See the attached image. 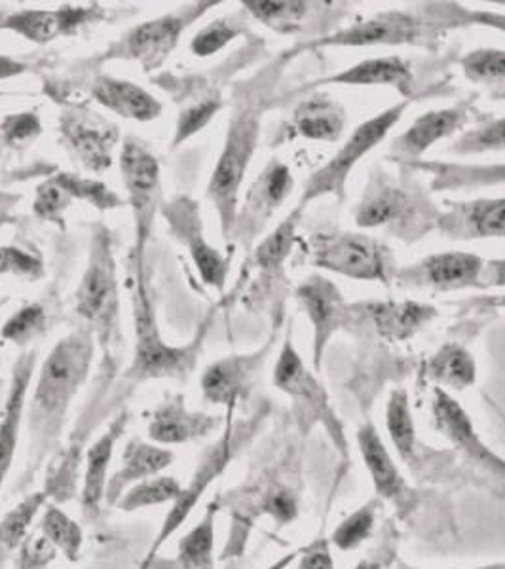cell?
<instances>
[{"mask_svg": "<svg viewBox=\"0 0 505 569\" xmlns=\"http://www.w3.org/2000/svg\"><path fill=\"white\" fill-rule=\"evenodd\" d=\"M93 351V332L78 329L59 340L42 362L33 393L27 402L26 463L13 492H26L46 461L58 452L72 401L90 378Z\"/></svg>", "mask_w": 505, "mask_h": 569, "instance_id": "cell-1", "label": "cell"}, {"mask_svg": "<svg viewBox=\"0 0 505 569\" xmlns=\"http://www.w3.org/2000/svg\"><path fill=\"white\" fill-rule=\"evenodd\" d=\"M291 56L276 59L241 88L228 123L227 139L220 152L214 176L208 184V198L219 214L225 241H232L236 214L240 206L241 182L246 179L255 150L259 147L260 128L266 110L270 109L274 88L278 84L281 69Z\"/></svg>", "mask_w": 505, "mask_h": 569, "instance_id": "cell-2", "label": "cell"}, {"mask_svg": "<svg viewBox=\"0 0 505 569\" xmlns=\"http://www.w3.org/2000/svg\"><path fill=\"white\" fill-rule=\"evenodd\" d=\"M415 173L408 168L388 171L378 163L373 166L362 198L351 211L357 227L384 230L407 246L437 232L443 209L432 198L428 184Z\"/></svg>", "mask_w": 505, "mask_h": 569, "instance_id": "cell-3", "label": "cell"}, {"mask_svg": "<svg viewBox=\"0 0 505 569\" xmlns=\"http://www.w3.org/2000/svg\"><path fill=\"white\" fill-rule=\"evenodd\" d=\"M133 321H136V351L133 361L123 375L131 388L149 380H177L187 382L198 365L204 338L208 335L209 321L201 325L198 337L187 346H169L164 342L160 327L156 323L155 308L145 283L143 264L136 262V281L131 292Z\"/></svg>", "mask_w": 505, "mask_h": 569, "instance_id": "cell-4", "label": "cell"}, {"mask_svg": "<svg viewBox=\"0 0 505 569\" xmlns=\"http://www.w3.org/2000/svg\"><path fill=\"white\" fill-rule=\"evenodd\" d=\"M306 260L324 272L386 287L396 281V254L375 236L348 230H319L303 243Z\"/></svg>", "mask_w": 505, "mask_h": 569, "instance_id": "cell-5", "label": "cell"}, {"mask_svg": "<svg viewBox=\"0 0 505 569\" xmlns=\"http://www.w3.org/2000/svg\"><path fill=\"white\" fill-rule=\"evenodd\" d=\"M445 31L420 10H388L375 13L367 20H357L351 26L325 34L321 39L305 40L293 48L289 56L321 48H367V46H418L437 50Z\"/></svg>", "mask_w": 505, "mask_h": 569, "instance_id": "cell-6", "label": "cell"}, {"mask_svg": "<svg viewBox=\"0 0 505 569\" xmlns=\"http://www.w3.org/2000/svg\"><path fill=\"white\" fill-rule=\"evenodd\" d=\"M410 107V101H399L392 104L383 112L359 123L350 137L343 142V147L330 156L329 160L316 169L303 187V194L298 200V208L306 209L308 203L319 200L324 196H335L337 200H346V184L351 171L362 162L370 150H375L380 142L389 136V131L402 122L405 110Z\"/></svg>", "mask_w": 505, "mask_h": 569, "instance_id": "cell-7", "label": "cell"}, {"mask_svg": "<svg viewBox=\"0 0 505 569\" xmlns=\"http://www.w3.org/2000/svg\"><path fill=\"white\" fill-rule=\"evenodd\" d=\"M77 313L101 343L117 340L120 321L117 262L107 228L96 227L91 238L90 260L77 289Z\"/></svg>", "mask_w": 505, "mask_h": 569, "instance_id": "cell-8", "label": "cell"}, {"mask_svg": "<svg viewBox=\"0 0 505 569\" xmlns=\"http://www.w3.org/2000/svg\"><path fill=\"white\" fill-rule=\"evenodd\" d=\"M232 408H228L227 416V431L220 435L219 439L215 440L211 447L206 448L201 452L198 466H196L190 482L182 486L181 492L177 496L176 501L171 503L168 515L164 518L160 530L156 533L152 543H150L147 555H145L143 562L137 566V569H150L152 563L158 560V552L162 549L164 545L168 543L171 537L176 536L177 531L181 530L188 517L192 515L196 505L200 503L204 493L208 492L209 486L214 485L215 480L219 479L222 472L227 471L230 461L240 448L241 440H244V431L234 429L232 426Z\"/></svg>", "mask_w": 505, "mask_h": 569, "instance_id": "cell-9", "label": "cell"}, {"mask_svg": "<svg viewBox=\"0 0 505 569\" xmlns=\"http://www.w3.org/2000/svg\"><path fill=\"white\" fill-rule=\"evenodd\" d=\"M120 171L136 219V262L143 264L145 246L160 203V166L145 144L128 139L120 152Z\"/></svg>", "mask_w": 505, "mask_h": 569, "instance_id": "cell-10", "label": "cell"}, {"mask_svg": "<svg viewBox=\"0 0 505 569\" xmlns=\"http://www.w3.org/2000/svg\"><path fill=\"white\" fill-rule=\"evenodd\" d=\"M475 109V98L462 99L445 109H435L424 112L389 142V162L397 163L399 168H413L422 162L424 156L437 142L450 139L466 128Z\"/></svg>", "mask_w": 505, "mask_h": 569, "instance_id": "cell-11", "label": "cell"}, {"mask_svg": "<svg viewBox=\"0 0 505 569\" xmlns=\"http://www.w3.org/2000/svg\"><path fill=\"white\" fill-rule=\"evenodd\" d=\"M293 188H295V179L289 166L279 160L266 163V168L247 190L241 209H238L232 240L238 241L246 249H251L255 240L265 232L276 211L289 198Z\"/></svg>", "mask_w": 505, "mask_h": 569, "instance_id": "cell-12", "label": "cell"}, {"mask_svg": "<svg viewBox=\"0 0 505 569\" xmlns=\"http://www.w3.org/2000/svg\"><path fill=\"white\" fill-rule=\"evenodd\" d=\"M479 254L466 251L434 252L397 270L396 283L416 291L456 292L479 289Z\"/></svg>", "mask_w": 505, "mask_h": 569, "instance_id": "cell-13", "label": "cell"}, {"mask_svg": "<svg viewBox=\"0 0 505 569\" xmlns=\"http://www.w3.org/2000/svg\"><path fill=\"white\" fill-rule=\"evenodd\" d=\"M295 297L314 327V367L319 370L330 338L354 325V311L337 284L319 273L298 284Z\"/></svg>", "mask_w": 505, "mask_h": 569, "instance_id": "cell-14", "label": "cell"}, {"mask_svg": "<svg viewBox=\"0 0 505 569\" xmlns=\"http://www.w3.org/2000/svg\"><path fill=\"white\" fill-rule=\"evenodd\" d=\"M208 7H211V2L196 4L187 8L185 12L169 13L158 20L145 21L141 26L133 27L118 46V56L136 59L145 71H155L162 67L171 50L176 48L185 27L200 18Z\"/></svg>", "mask_w": 505, "mask_h": 569, "instance_id": "cell-15", "label": "cell"}, {"mask_svg": "<svg viewBox=\"0 0 505 569\" xmlns=\"http://www.w3.org/2000/svg\"><path fill=\"white\" fill-rule=\"evenodd\" d=\"M162 213L179 241L188 247L201 281L217 291H222L230 272V260L206 241L198 203L188 198H177L164 206Z\"/></svg>", "mask_w": 505, "mask_h": 569, "instance_id": "cell-16", "label": "cell"}, {"mask_svg": "<svg viewBox=\"0 0 505 569\" xmlns=\"http://www.w3.org/2000/svg\"><path fill=\"white\" fill-rule=\"evenodd\" d=\"M130 423V412L118 410L109 426L91 442L85 456V472L80 482V509L86 522H96L103 512L105 493L109 485V469L118 440L122 439Z\"/></svg>", "mask_w": 505, "mask_h": 569, "instance_id": "cell-17", "label": "cell"}, {"mask_svg": "<svg viewBox=\"0 0 505 569\" xmlns=\"http://www.w3.org/2000/svg\"><path fill=\"white\" fill-rule=\"evenodd\" d=\"M437 232L453 241L505 240V198L447 201Z\"/></svg>", "mask_w": 505, "mask_h": 569, "instance_id": "cell-18", "label": "cell"}, {"mask_svg": "<svg viewBox=\"0 0 505 569\" xmlns=\"http://www.w3.org/2000/svg\"><path fill=\"white\" fill-rule=\"evenodd\" d=\"M273 346L274 340H268L265 348H260L255 353L225 357L209 365L200 380L204 399L211 405H220L234 410L236 405L244 401L251 391L253 383L265 367Z\"/></svg>", "mask_w": 505, "mask_h": 569, "instance_id": "cell-19", "label": "cell"}, {"mask_svg": "<svg viewBox=\"0 0 505 569\" xmlns=\"http://www.w3.org/2000/svg\"><path fill=\"white\" fill-rule=\"evenodd\" d=\"M61 136L72 156L88 171L103 173L112 163L118 131L112 123L96 117V112L69 110L61 118Z\"/></svg>", "mask_w": 505, "mask_h": 569, "instance_id": "cell-20", "label": "cell"}, {"mask_svg": "<svg viewBox=\"0 0 505 569\" xmlns=\"http://www.w3.org/2000/svg\"><path fill=\"white\" fill-rule=\"evenodd\" d=\"M222 423L220 416L192 412L188 410L185 395L168 393L164 401L150 412L147 435L150 442L158 447H176L190 445L196 440L206 439L219 429Z\"/></svg>", "mask_w": 505, "mask_h": 569, "instance_id": "cell-21", "label": "cell"}, {"mask_svg": "<svg viewBox=\"0 0 505 569\" xmlns=\"http://www.w3.org/2000/svg\"><path fill=\"white\" fill-rule=\"evenodd\" d=\"M274 383L276 388L291 397L295 412L300 420L308 421V426L311 421L329 415L327 391L318 382V378L306 369L289 337L279 351L278 362L274 369Z\"/></svg>", "mask_w": 505, "mask_h": 569, "instance_id": "cell-22", "label": "cell"}, {"mask_svg": "<svg viewBox=\"0 0 505 569\" xmlns=\"http://www.w3.org/2000/svg\"><path fill=\"white\" fill-rule=\"evenodd\" d=\"M34 367H37L34 350L21 353L18 361L13 362L12 382L0 412V490L12 471L13 458L18 452L21 426L27 412V393L33 382Z\"/></svg>", "mask_w": 505, "mask_h": 569, "instance_id": "cell-23", "label": "cell"}, {"mask_svg": "<svg viewBox=\"0 0 505 569\" xmlns=\"http://www.w3.org/2000/svg\"><path fill=\"white\" fill-rule=\"evenodd\" d=\"M354 321L373 325V329L389 342H403L415 337L426 325L437 318L434 306L413 300H388V302H362L351 305Z\"/></svg>", "mask_w": 505, "mask_h": 569, "instance_id": "cell-24", "label": "cell"}, {"mask_svg": "<svg viewBox=\"0 0 505 569\" xmlns=\"http://www.w3.org/2000/svg\"><path fill=\"white\" fill-rule=\"evenodd\" d=\"M174 463H176V452H171L169 448L158 447L149 440L133 437L123 447L117 471L109 477L105 505L115 507L128 488L162 475Z\"/></svg>", "mask_w": 505, "mask_h": 569, "instance_id": "cell-25", "label": "cell"}, {"mask_svg": "<svg viewBox=\"0 0 505 569\" xmlns=\"http://www.w3.org/2000/svg\"><path fill=\"white\" fill-rule=\"evenodd\" d=\"M384 86L394 88L402 93L405 101L416 98V78L413 66L402 56H380V58L363 59L356 66L344 71L321 78L311 88L318 86Z\"/></svg>", "mask_w": 505, "mask_h": 569, "instance_id": "cell-26", "label": "cell"}, {"mask_svg": "<svg viewBox=\"0 0 505 569\" xmlns=\"http://www.w3.org/2000/svg\"><path fill=\"white\" fill-rule=\"evenodd\" d=\"M348 114L343 103L325 91H314L295 107L289 122L293 136L308 141L338 142L343 139Z\"/></svg>", "mask_w": 505, "mask_h": 569, "instance_id": "cell-27", "label": "cell"}, {"mask_svg": "<svg viewBox=\"0 0 505 569\" xmlns=\"http://www.w3.org/2000/svg\"><path fill=\"white\" fill-rule=\"evenodd\" d=\"M413 171L432 176L429 188L434 192L462 190L472 192L481 188L505 187V163L434 162L422 160Z\"/></svg>", "mask_w": 505, "mask_h": 569, "instance_id": "cell-28", "label": "cell"}, {"mask_svg": "<svg viewBox=\"0 0 505 569\" xmlns=\"http://www.w3.org/2000/svg\"><path fill=\"white\" fill-rule=\"evenodd\" d=\"M88 20H99V8H61V10H23L13 13L4 27L13 33L39 44L58 39L61 34L77 33Z\"/></svg>", "mask_w": 505, "mask_h": 569, "instance_id": "cell-29", "label": "cell"}, {"mask_svg": "<svg viewBox=\"0 0 505 569\" xmlns=\"http://www.w3.org/2000/svg\"><path fill=\"white\" fill-rule=\"evenodd\" d=\"M432 410H434L437 427L450 442L464 450L467 456H472L473 460L485 463L491 469H504V463L491 450H486L485 445L481 442L466 410L445 389H434Z\"/></svg>", "mask_w": 505, "mask_h": 569, "instance_id": "cell-30", "label": "cell"}, {"mask_svg": "<svg viewBox=\"0 0 505 569\" xmlns=\"http://www.w3.org/2000/svg\"><path fill=\"white\" fill-rule=\"evenodd\" d=\"M91 93L105 109L136 122H150L162 112V104L158 103L149 91L120 78L99 77Z\"/></svg>", "mask_w": 505, "mask_h": 569, "instance_id": "cell-31", "label": "cell"}, {"mask_svg": "<svg viewBox=\"0 0 505 569\" xmlns=\"http://www.w3.org/2000/svg\"><path fill=\"white\" fill-rule=\"evenodd\" d=\"M327 2H303V0H246L244 8L255 20L279 34H297L306 31L310 21L329 12Z\"/></svg>", "mask_w": 505, "mask_h": 569, "instance_id": "cell-32", "label": "cell"}, {"mask_svg": "<svg viewBox=\"0 0 505 569\" xmlns=\"http://www.w3.org/2000/svg\"><path fill=\"white\" fill-rule=\"evenodd\" d=\"M303 213L305 209L297 206L286 220H281V224L273 233H268L265 240L255 247L249 266L259 270V281L266 283V287H274L278 279H284V264L297 241V228Z\"/></svg>", "mask_w": 505, "mask_h": 569, "instance_id": "cell-33", "label": "cell"}, {"mask_svg": "<svg viewBox=\"0 0 505 569\" xmlns=\"http://www.w3.org/2000/svg\"><path fill=\"white\" fill-rule=\"evenodd\" d=\"M220 511L219 498L209 501L200 522L192 526L177 543L171 569H215V520Z\"/></svg>", "mask_w": 505, "mask_h": 569, "instance_id": "cell-34", "label": "cell"}, {"mask_svg": "<svg viewBox=\"0 0 505 569\" xmlns=\"http://www.w3.org/2000/svg\"><path fill=\"white\" fill-rule=\"evenodd\" d=\"M48 501L50 498L44 490L26 493L20 503L13 505L12 509L0 518V569H8L12 563L13 557L18 555L21 545L26 543L34 520Z\"/></svg>", "mask_w": 505, "mask_h": 569, "instance_id": "cell-35", "label": "cell"}, {"mask_svg": "<svg viewBox=\"0 0 505 569\" xmlns=\"http://www.w3.org/2000/svg\"><path fill=\"white\" fill-rule=\"evenodd\" d=\"M357 442L362 448L365 466L369 469L373 482H375L376 492L388 499L399 498L403 492L402 475L397 471L396 463L389 458L380 435L370 421L359 429Z\"/></svg>", "mask_w": 505, "mask_h": 569, "instance_id": "cell-36", "label": "cell"}, {"mask_svg": "<svg viewBox=\"0 0 505 569\" xmlns=\"http://www.w3.org/2000/svg\"><path fill=\"white\" fill-rule=\"evenodd\" d=\"M426 375L439 386L453 389L472 388L477 380V365L461 343H445L428 361Z\"/></svg>", "mask_w": 505, "mask_h": 569, "instance_id": "cell-37", "label": "cell"}, {"mask_svg": "<svg viewBox=\"0 0 505 569\" xmlns=\"http://www.w3.org/2000/svg\"><path fill=\"white\" fill-rule=\"evenodd\" d=\"M37 530L61 552L69 562H78L82 545H85V531L75 518L69 517L58 503L48 501L42 509Z\"/></svg>", "mask_w": 505, "mask_h": 569, "instance_id": "cell-38", "label": "cell"}, {"mask_svg": "<svg viewBox=\"0 0 505 569\" xmlns=\"http://www.w3.org/2000/svg\"><path fill=\"white\" fill-rule=\"evenodd\" d=\"M464 77L488 91V96L505 101V50L479 48L461 59Z\"/></svg>", "mask_w": 505, "mask_h": 569, "instance_id": "cell-39", "label": "cell"}, {"mask_svg": "<svg viewBox=\"0 0 505 569\" xmlns=\"http://www.w3.org/2000/svg\"><path fill=\"white\" fill-rule=\"evenodd\" d=\"M420 12L435 21L445 33L458 27H485L505 34V13L493 10H469L456 2H428L422 4Z\"/></svg>", "mask_w": 505, "mask_h": 569, "instance_id": "cell-40", "label": "cell"}, {"mask_svg": "<svg viewBox=\"0 0 505 569\" xmlns=\"http://www.w3.org/2000/svg\"><path fill=\"white\" fill-rule=\"evenodd\" d=\"M181 482L171 475H158L126 490L115 505L118 511L136 512L158 505L174 503L181 492Z\"/></svg>", "mask_w": 505, "mask_h": 569, "instance_id": "cell-41", "label": "cell"}, {"mask_svg": "<svg viewBox=\"0 0 505 569\" xmlns=\"http://www.w3.org/2000/svg\"><path fill=\"white\" fill-rule=\"evenodd\" d=\"M450 152L454 156H479L486 152H505V117L494 118L464 131L458 139L450 144Z\"/></svg>", "mask_w": 505, "mask_h": 569, "instance_id": "cell-42", "label": "cell"}, {"mask_svg": "<svg viewBox=\"0 0 505 569\" xmlns=\"http://www.w3.org/2000/svg\"><path fill=\"white\" fill-rule=\"evenodd\" d=\"M386 427H388L389 439L394 442L399 456L405 460L410 458V453L415 452L416 431L405 389H396L389 397Z\"/></svg>", "mask_w": 505, "mask_h": 569, "instance_id": "cell-43", "label": "cell"}, {"mask_svg": "<svg viewBox=\"0 0 505 569\" xmlns=\"http://www.w3.org/2000/svg\"><path fill=\"white\" fill-rule=\"evenodd\" d=\"M244 23L240 16H230V18H220L209 23V26L200 29V33L196 34L190 42V50L198 58H209L220 52L222 48H227L236 37L244 33Z\"/></svg>", "mask_w": 505, "mask_h": 569, "instance_id": "cell-44", "label": "cell"}, {"mask_svg": "<svg viewBox=\"0 0 505 569\" xmlns=\"http://www.w3.org/2000/svg\"><path fill=\"white\" fill-rule=\"evenodd\" d=\"M72 200L75 194H72L71 184L67 181V173H61L37 188L33 211L39 219L59 222L63 220V213L71 206Z\"/></svg>", "mask_w": 505, "mask_h": 569, "instance_id": "cell-45", "label": "cell"}, {"mask_svg": "<svg viewBox=\"0 0 505 569\" xmlns=\"http://www.w3.org/2000/svg\"><path fill=\"white\" fill-rule=\"evenodd\" d=\"M44 329V308L40 305H29L8 319L7 325L2 327L0 337L7 342L27 346V343L33 342L34 338L40 337Z\"/></svg>", "mask_w": 505, "mask_h": 569, "instance_id": "cell-46", "label": "cell"}, {"mask_svg": "<svg viewBox=\"0 0 505 569\" xmlns=\"http://www.w3.org/2000/svg\"><path fill=\"white\" fill-rule=\"evenodd\" d=\"M58 558V549L39 530L31 531L13 557V569H50Z\"/></svg>", "mask_w": 505, "mask_h": 569, "instance_id": "cell-47", "label": "cell"}, {"mask_svg": "<svg viewBox=\"0 0 505 569\" xmlns=\"http://www.w3.org/2000/svg\"><path fill=\"white\" fill-rule=\"evenodd\" d=\"M220 103L219 98L204 99L200 103L190 104L188 109L182 110L179 114V122H177L176 139L174 144H181L182 141H187L190 137L196 136L198 131L204 130L215 114L219 112Z\"/></svg>", "mask_w": 505, "mask_h": 569, "instance_id": "cell-48", "label": "cell"}, {"mask_svg": "<svg viewBox=\"0 0 505 569\" xmlns=\"http://www.w3.org/2000/svg\"><path fill=\"white\" fill-rule=\"evenodd\" d=\"M373 525H375V509L363 507L338 526L337 531L333 533V541L340 550L356 549L370 536Z\"/></svg>", "mask_w": 505, "mask_h": 569, "instance_id": "cell-49", "label": "cell"}, {"mask_svg": "<svg viewBox=\"0 0 505 569\" xmlns=\"http://www.w3.org/2000/svg\"><path fill=\"white\" fill-rule=\"evenodd\" d=\"M0 131L10 147L23 149L42 133V123L34 112H18L0 122Z\"/></svg>", "mask_w": 505, "mask_h": 569, "instance_id": "cell-50", "label": "cell"}, {"mask_svg": "<svg viewBox=\"0 0 505 569\" xmlns=\"http://www.w3.org/2000/svg\"><path fill=\"white\" fill-rule=\"evenodd\" d=\"M0 276L39 279L42 276V262L16 247H0Z\"/></svg>", "mask_w": 505, "mask_h": 569, "instance_id": "cell-51", "label": "cell"}, {"mask_svg": "<svg viewBox=\"0 0 505 569\" xmlns=\"http://www.w3.org/2000/svg\"><path fill=\"white\" fill-rule=\"evenodd\" d=\"M479 289H505V259L485 260L483 262Z\"/></svg>", "mask_w": 505, "mask_h": 569, "instance_id": "cell-52", "label": "cell"}, {"mask_svg": "<svg viewBox=\"0 0 505 569\" xmlns=\"http://www.w3.org/2000/svg\"><path fill=\"white\" fill-rule=\"evenodd\" d=\"M298 569H333V560H330L327 545H311L310 549L306 550L303 560H300Z\"/></svg>", "mask_w": 505, "mask_h": 569, "instance_id": "cell-53", "label": "cell"}, {"mask_svg": "<svg viewBox=\"0 0 505 569\" xmlns=\"http://www.w3.org/2000/svg\"><path fill=\"white\" fill-rule=\"evenodd\" d=\"M23 71H26V66H21L20 61L7 58V56H0V80L16 77V74H20Z\"/></svg>", "mask_w": 505, "mask_h": 569, "instance_id": "cell-54", "label": "cell"}, {"mask_svg": "<svg viewBox=\"0 0 505 569\" xmlns=\"http://www.w3.org/2000/svg\"><path fill=\"white\" fill-rule=\"evenodd\" d=\"M293 560H295V555H287L286 558H281V560H278V562L273 563V566H270V568L268 569H286L287 566H289V563L293 562Z\"/></svg>", "mask_w": 505, "mask_h": 569, "instance_id": "cell-55", "label": "cell"}, {"mask_svg": "<svg viewBox=\"0 0 505 569\" xmlns=\"http://www.w3.org/2000/svg\"><path fill=\"white\" fill-rule=\"evenodd\" d=\"M485 302L493 308H505V295L504 297L486 298Z\"/></svg>", "mask_w": 505, "mask_h": 569, "instance_id": "cell-56", "label": "cell"}, {"mask_svg": "<svg viewBox=\"0 0 505 569\" xmlns=\"http://www.w3.org/2000/svg\"><path fill=\"white\" fill-rule=\"evenodd\" d=\"M356 569H378V566L373 562H362Z\"/></svg>", "mask_w": 505, "mask_h": 569, "instance_id": "cell-57", "label": "cell"}, {"mask_svg": "<svg viewBox=\"0 0 505 569\" xmlns=\"http://www.w3.org/2000/svg\"><path fill=\"white\" fill-rule=\"evenodd\" d=\"M2 386H4V383H2V378H0V393H2Z\"/></svg>", "mask_w": 505, "mask_h": 569, "instance_id": "cell-58", "label": "cell"}]
</instances>
